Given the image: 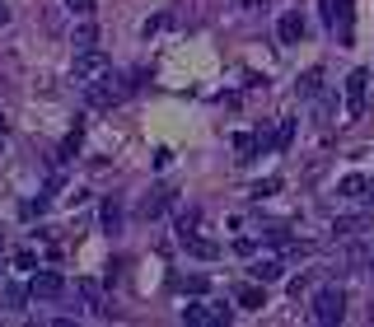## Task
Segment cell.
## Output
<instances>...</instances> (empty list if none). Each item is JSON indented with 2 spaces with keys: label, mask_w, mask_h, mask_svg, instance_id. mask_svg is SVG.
Listing matches in <instances>:
<instances>
[{
  "label": "cell",
  "mask_w": 374,
  "mask_h": 327,
  "mask_svg": "<svg viewBox=\"0 0 374 327\" xmlns=\"http://www.w3.org/2000/svg\"><path fill=\"white\" fill-rule=\"evenodd\" d=\"M70 75H75V84H94V79L113 75V57L99 52V47H84V52L75 57V66H70Z\"/></svg>",
  "instance_id": "6da1fadb"
},
{
  "label": "cell",
  "mask_w": 374,
  "mask_h": 327,
  "mask_svg": "<svg viewBox=\"0 0 374 327\" xmlns=\"http://www.w3.org/2000/svg\"><path fill=\"white\" fill-rule=\"evenodd\" d=\"M346 318V294L337 285H323L314 294V323H341Z\"/></svg>",
  "instance_id": "7a4b0ae2"
},
{
  "label": "cell",
  "mask_w": 374,
  "mask_h": 327,
  "mask_svg": "<svg viewBox=\"0 0 374 327\" xmlns=\"http://www.w3.org/2000/svg\"><path fill=\"white\" fill-rule=\"evenodd\" d=\"M229 318H234L229 304H187L182 309V323L187 327H220V323H229Z\"/></svg>",
  "instance_id": "3957f363"
},
{
  "label": "cell",
  "mask_w": 374,
  "mask_h": 327,
  "mask_svg": "<svg viewBox=\"0 0 374 327\" xmlns=\"http://www.w3.org/2000/svg\"><path fill=\"white\" fill-rule=\"evenodd\" d=\"M323 23L341 43H351V0H323Z\"/></svg>",
  "instance_id": "277c9868"
},
{
  "label": "cell",
  "mask_w": 374,
  "mask_h": 327,
  "mask_svg": "<svg viewBox=\"0 0 374 327\" xmlns=\"http://www.w3.org/2000/svg\"><path fill=\"white\" fill-rule=\"evenodd\" d=\"M365 99H370V70H351L346 75V117H361Z\"/></svg>",
  "instance_id": "5b68a950"
},
{
  "label": "cell",
  "mask_w": 374,
  "mask_h": 327,
  "mask_svg": "<svg viewBox=\"0 0 374 327\" xmlns=\"http://www.w3.org/2000/svg\"><path fill=\"white\" fill-rule=\"evenodd\" d=\"M84 94H89L94 108H113V103H122L126 84H117L113 75H103V79H94V84H84Z\"/></svg>",
  "instance_id": "8992f818"
},
{
  "label": "cell",
  "mask_w": 374,
  "mask_h": 327,
  "mask_svg": "<svg viewBox=\"0 0 374 327\" xmlns=\"http://www.w3.org/2000/svg\"><path fill=\"white\" fill-rule=\"evenodd\" d=\"M276 38H281L285 47H299V43H304V14H299V10H285L281 19H276Z\"/></svg>",
  "instance_id": "52a82bcc"
},
{
  "label": "cell",
  "mask_w": 374,
  "mask_h": 327,
  "mask_svg": "<svg viewBox=\"0 0 374 327\" xmlns=\"http://www.w3.org/2000/svg\"><path fill=\"white\" fill-rule=\"evenodd\" d=\"M28 290H33V299H61V294H66V281H61L57 271H33Z\"/></svg>",
  "instance_id": "ba28073f"
},
{
  "label": "cell",
  "mask_w": 374,
  "mask_h": 327,
  "mask_svg": "<svg viewBox=\"0 0 374 327\" xmlns=\"http://www.w3.org/2000/svg\"><path fill=\"white\" fill-rule=\"evenodd\" d=\"M178 243L192 253V257H202V262H216V257H220V243H216V238H206L202 229H192V234H178Z\"/></svg>",
  "instance_id": "9c48e42d"
},
{
  "label": "cell",
  "mask_w": 374,
  "mask_h": 327,
  "mask_svg": "<svg viewBox=\"0 0 374 327\" xmlns=\"http://www.w3.org/2000/svg\"><path fill=\"white\" fill-rule=\"evenodd\" d=\"M75 290H79V299L94 309V318H113V309H108V299H103V285L99 281H75Z\"/></svg>",
  "instance_id": "30bf717a"
},
{
  "label": "cell",
  "mask_w": 374,
  "mask_h": 327,
  "mask_svg": "<svg viewBox=\"0 0 374 327\" xmlns=\"http://www.w3.org/2000/svg\"><path fill=\"white\" fill-rule=\"evenodd\" d=\"M248 276H253V281H262V285H272V281H281V276H285V262L262 257V262H253V267H248Z\"/></svg>",
  "instance_id": "8fae6325"
},
{
  "label": "cell",
  "mask_w": 374,
  "mask_h": 327,
  "mask_svg": "<svg viewBox=\"0 0 374 327\" xmlns=\"http://www.w3.org/2000/svg\"><path fill=\"white\" fill-rule=\"evenodd\" d=\"M169 201H173V192H169V187H159V192H150L145 201H141V215H145V220H155V215L169 211Z\"/></svg>",
  "instance_id": "7c38bea8"
},
{
  "label": "cell",
  "mask_w": 374,
  "mask_h": 327,
  "mask_svg": "<svg viewBox=\"0 0 374 327\" xmlns=\"http://www.w3.org/2000/svg\"><path fill=\"white\" fill-rule=\"evenodd\" d=\"M234 299H238L243 309H267V294H262V281H258V285H238V290H234Z\"/></svg>",
  "instance_id": "4fadbf2b"
},
{
  "label": "cell",
  "mask_w": 374,
  "mask_h": 327,
  "mask_svg": "<svg viewBox=\"0 0 374 327\" xmlns=\"http://www.w3.org/2000/svg\"><path fill=\"white\" fill-rule=\"evenodd\" d=\"M295 89H299V99H318V94H323V70H318V66H314V70H304Z\"/></svg>",
  "instance_id": "5bb4252c"
},
{
  "label": "cell",
  "mask_w": 374,
  "mask_h": 327,
  "mask_svg": "<svg viewBox=\"0 0 374 327\" xmlns=\"http://www.w3.org/2000/svg\"><path fill=\"white\" fill-rule=\"evenodd\" d=\"M234 155H238V164H248V159L262 155V140L258 135H234Z\"/></svg>",
  "instance_id": "9a60e30c"
},
{
  "label": "cell",
  "mask_w": 374,
  "mask_h": 327,
  "mask_svg": "<svg viewBox=\"0 0 374 327\" xmlns=\"http://www.w3.org/2000/svg\"><path fill=\"white\" fill-rule=\"evenodd\" d=\"M365 187H370V178H365V173H346V178L337 182V192L341 196H356V201L365 196Z\"/></svg>",
  "instance_id": "2e32d148"
},
{
  "label": "cell",
  "mask_w": 374,
  "mask_h": 327,
  "mask_svg": "<svg viewBox=\"0 0 374 327\" xmlns=\"http://www.w3.org/2000/svg\"><path fill=\"white\" fill-rule=\"evenodd\" d=\"M70 43H75L79 52H84V47H94V43H99V28H94L89 19H79V23H75V33H70Z\"/></svg>",
  "instance_id": "e0dca14e"
},
{
  "label": "cell",
  "mask_w": 374,
  "mask_h": 327,
  "mask_svg": "<svg viewBox=\"0 0 374 327\" xmlns=\"http://www.w3.org/2000/svg\"><path fill=\"white\" fill-rule=\"evenodd\" d=\"M290 140H295V117H281L272 135V150H290Z\"/></svg>",
  "instance_id": "ac0fdd59"
},
{
  "label": "cell",
  "mask_w": 374,
  "mask_h": 327,
  "mask_svg": "<svg viewBox=\"0 0 374 327\" xmlns=\"http://www.w3.org/2000/svg\"><path fill=\"white\" fill-rule=\"evenodd\" d=\"M103 229H108V234H117V229H122V206H117V196H108V201H103Z\"/></svg>",
  "instance_id": "d6986e66"
},
{
  "label": "cell",
  "mask_w": 374,
  "mask_h": 327,
  "mask_svg": "<svg viewBox=\"0 0 374 327\" xmlns=\"http://www.w3.org/2000/svg\"><path fill=\"white\" fill-rule=\"evenodd\" d=\"M365 229V215H341V220H332V234H361Z\"/></svg>",
  "instance_id": "ffe728a7"
},
{
  "label": "cell",
  "mask_w": 374,
  "mask_h": 327,
  "mask_svg": "<svg viewBox=\"0 0 374 327\" xmlns=\"http://www.w3.org/2000/svg\"><path fill=\"white\" fill-rule=\"evenodd\" d=\"M173 290H182V294H206V276H173Z\"/></svg>",
  "instance_id": "44dd1931"
},
{
  "label": "cell",
  "mask_w": 374,
  "mask_h": 327,
  "mask_svg": "<svg viewBox=\"0 0 374 327\" xmlns=\"http://www.w3.org/2000/svg\"><path fill=\"white\" fill-rule=\"evenodd\" d=\"M28 294H33V290H23V285H5V304L23 309V304H28Z\"/></svg>",
  "instance_id": "7402d4cb"
},
{
  "label": "cell",
  "mask_w": 374,
  "mask_h": 327,
  "mask_svg": "<svg viewBox=\"0 0 374 327\" xmlns=\"http://www.w3.org/2000/svg\"><path fill=\"white\" fill-rule=\"evenodd\" d=\"M192 229H202V211H182L178 215V234H192Z\"/></svg>",
  "instance_id": "603a6c76"
},
{
  "label": "cell",
  "mask_w": 374,
  "mask_h": 327,
  "mask_svg": "<svg viewBox=\"0 0 374 327\" xmlns=\"http://www.w3.org/2000/svg\"><path fill=\"white\" fill-rule=\"evenodd\" d=\"M14 267H19V271H33V267H38V253L19 248V253H14Z\"/></svg>",
  "instance_id": "cb8c5ba5"
},
{
  "label": "cell",
  "mask_w": 374,
  "mask_h": 327,
  "mask_svg": "<svg viewBox=\"0 0 374 327\" xmlns=\"http://www.w3.org/2000/svg\"><path fill=\"white\" fill-rule=\"evenodd\" d=\"M164 28H169V14H155V19H145V28H141V33H164Z\"/></svg>",
  "instance_id": "d4e9b609"
},
{
  "label": "cell",
  "mask_w": 374,
  "mask_h": 327,
  "mask_svg": "<svg viewBox=\"0 0 374 327\" xmlns=\"http://www.w3.org/2000/svg\"><path fill=\"white\" fill-rule=\"evenodd\" d=\"M272 192H281V178H267V182L253 187V196H272Z\"/></svg>",
  "instance_id": "484cf974"
},
{
  "label": "cell",
  "mask_w": 374,
  "mask_h": 327,
  "mask_svg": "<svg viewBox=\"0 0 374 327\" xmlns=\"http://www.w3.org/2000/svg\"><path fill=\"white\" fill-rule=\"evenodd\" d=\"M61 155H66V159H70V155H79V131H70L66 140H61Z\"/></svg>",
  "instance_id": "4316f807"
},
{
  "label": "cell",
  "mask_w": 374,
  "mask_h": 327,
  "mask_svg": "<svg viewBox=\"0 0 374 327\" xmlns=\"http://www.w3.org/2000/svg\"><path fill=\"white\" fill-rule=\"evenodd\" d=\"M66 5L79 14V19H89V14H94V0H66Z\"/></svg>",
  "instance_id": "83f0119b"
},
{
  "label": "cell",
  "mask_w": 374,
  "mask_h": 327,
  "mask_svg": "<svg viewBox=\"0 0 374 327\" xmlns=\"http://www.w3.org/2000/svg\"><path fill=\"white\" fill-rule=\"evenodd\" d=\"M309 285H314V276H295V281H290V294H295V299H299V294H304Z\"/></svg>",
  "instance_id": "f1b7e54d"
},
{
  "label": "cell",
  "mask_w": 374,
  "mask_h": 327,
  "mask_svg": "<svg viewBox=\"0 0 374 327\" xmlns=\"http://www.w3.org/2000/svg\"><path fill=\"white\" fill-rule=\"evenodd\" d=\"M238 10H262V5H267V0H234Z\"/></svg>",
  "instance_id": "f546056e"
},
{
  "label": "cell",
  "mask_w": 374,
  "mask_h": 327,
  "mask_svg": "<svg viewBox=\"0 0 374 327\" xmlns=\"http://www.w3.org/2000/svg\"><path fill=\"white\" fill-rule=\"evenodd\" d=\"M365 206H374V178H370V187H365V196H361Z\"/></svg>",
  "instance_id": "4dcf8cb0"
},
{
  "label": "cell",
  "mask_w": 374,
  "mask_h": 327,
  "mask_svg": "<svg viewBox=\"0 0 374 327\" xmlns=\"http://www.w3.org/2000/svg\"><path fill=\"white\" fill-rule=\"evenodd\" d=\"M0 23H10V5L5 0H0Z\"/></svg>",
  "instance_id": "1f68e13d"
},
{
  "label": "cell",
  "mask_w": 374,
  "mask_h": 327,
  "mask_svg": "<svg viewBox=\"0 0 374 327\" xmlns=\"http://www.w3.org/2000/svg\"><path fill=\"white\" fill-rule=\"evenodd\" d=\"M0 140H5V122H0Z\"/></svg>",
  "instance_id": "d6a6232c"
},
{
  "label": "cell",
  "mask_w": 374,
  "mask_h": 327,
  "mask_svg": "<svg viewBox=\"0 0 374 327\" xmlns=\"http://www.w3.org/2000/svg\"><path fill=\"white\" fill-rule=\"evenodd\" d=\"M370 276H374V257H370Z\"/></svg>",
  "instance_id": "836d02e7"
}]
</instances>
